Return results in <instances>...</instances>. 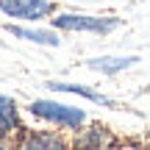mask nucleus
I'll return each instance as SVG.
<instances>
[{
    "label": "nucleus",
    "instance_id": "f257e3e1",
    "mask_svg": "<svg viewBox=\"0 0 150 150\" xmlns=\"http://www.w3.org/2000/svg\"><path fill=\"white\" fill-rule=\"evenodd\" d=\"M25 111L33 120H39L56 131H64V134H75L89 122V114L83 106H72V103L59 100V97H36L25 106Z\"/></svg>",
    "mask_w": 150,
    "mask_h": 150
},
{
    "label": "nucleus",
    "instance_id": "f03ea898",
    "mask_svg": "<svg viewBox=\"0 0 150 150\" xmlns=\"http://www.w3.org/2000/svg\"><path fill=\"white\" fill-rule=\"evenodd\" d=\"M50 25L61 33H92V36H111L122 20L114 14H86V11H56Z\"/></svg>",
    "mask_w": 150,
    "mask_h": 150
},
{
    "label": "nucleus",
    "instance_id": "7ed1b4c3",
    "mask_svg": "<svg viewBox=\"0 0 150 150\" xmlns=\"http://www.w3.org/2000/svg\"><path fill=\"white\" fill-rule=\"evenodd\" d=\"M53 0H0V14L11 22H42L56 14Z\"/></svg>",
    "mask_w": 150,
    "mask_h": 150
},
{
    "label": "nucleus",
    "instance_id": "20e7f679",
    "mask_svg": "<svg viewBox=\"0 0 150 150\" xmlns=\"http://www.w3.org/2000/svg\"><path fill=\"white\" fill-rule=\"evenodd\" d=\"M45 89L53 92V95H70V97H81L86 103H95V106L103 108H122L114 97H108L106 92L95 89V86H86V83H75V81H45Z\"/></svg>",
    "mask_w": 150,
    "mask_h": 150
},
{
    "label": "nucleus",
    "instance_id": "39448f33",
    "mask_svg": "<svg viewBox=\"0 0 150 150\" xmlns=\"http://www.w3.org/2000/svg\"><path fill=\"white\" fill-rule=\"evenodd\" d=\"M3 31L20 42H31L39 47H61V31L56 28H39L36 22H6Z\"/></svg>",
    "mask_w": 150,
    "mask_h": 150
},
{
    "label": "nucleus",
    "instance_id": "423d86ee",
    "mask_svg": "<svg viewBox=\"0 0 150 150\" xmlns=\"http://www.w3.org/2000/svg\"><path fill=\"white\" fill-rule=\"evenodd\" d=\"M17 147L25 150H61L70 147V139L64 136V131H47V128H22L20 136L14 139Z\"/></svg>",
    "mask_w": 150,
    "mask_h": 150
},
{
    "label": "nucleus",
    "instance_id": "0eeeda50",
    "mask_svg": "<svg viewBox=\"0 0 150 150\" xmlns=\"http://www.w3.org/2000/svg\"><path fill=\"white\" fill-rule=\"evenodd\" d=\"M22 128H25V125H22L20 103L11 95H3V92H0V139L14 145V139L20 136Z\"/></svg>",
    "mask_w": 150,
    "mask_h": 150
},
{
    "label": "nucleus",
    "instance_id": "6e6552de",
    "mask_svg": "<svg viewBox=\"0 0 150 150\" xmlns=\"http://www.w3.org/2000/svg\"><path fill=\"white\" fill-rule=\"evenodd\" d=\"M139 61H142V59H139L136 53H131V56H114V53H106V56H92V59H86L83 67H86V70H92V72H97V75L114 78V75H120V72L131 70V67H136Z\"/></svg>",
    "mask_w": 150,
    "mask_h": 150
},
{
    "label": "nucleus",
    "instance_id": "1a4fd4ad",
    "mask_svg": "<svg viewBox=\"0 0 150 150\" xmlns=\"http://www.w3.org/2000/svg\"><path fill=\"white\" fill-rule=\"evenodd\" d=\"M70 145H75V147H106V145H117V139L111 136L108 125L92 122L89 128L83 125L81 131H75L72 139H70Z\"/></svg>",
    "mask_w": 150,
    "mask_h": 150
}]
</instances>
